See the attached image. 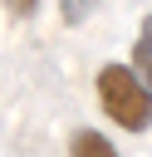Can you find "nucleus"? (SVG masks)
<instances>
[{"instance_id": "f257e3e1", "label": "nucleus", "mask_w": 152, "mask_h": 157, "mask_svg": "<svg viewBox=\"0 0 152 157\" xmlns=\"http://www.w3.org/2000/svg\"><path fill=\"white\" fill-rule=\"evenodd\" d=\"M98 108L123 132H147L152 128V83L132 64H103L98 69Z\"/></svg>"}, {"instance_id": "f03ea898", "label": "nucleus", "mask_w": 152, "mask_h": 157, "mask_svg": "<svg viewBox=\"0 0 152 157\" xmlns=\"http://www.w3.org/2000/svg\"><path fill=\"white\" fill-rule=\"evenodd\" d=\"M69 157H118V147L98 132V128H78L69 137Z\"/></svg>"}, {"instance_id": "7ed1b4c3", "label": "nucleus", "mask_w": 152, "mask_h": 157, "mask_svg": "<svg viewBox=\"0 0 152 157\" xmlns=\"http://www.w3.org/2000/svg\"><path fill=\"white\" fill-rule=\"evenodd\" d=\"M132 69L152 83V10L142 15V25H137V39H132Z\"/></svg>"}, {"instance_id": "20e7f679", "label": "nucleus", "mask_w": 152, "mask_h": 157, "mask_svg": "<svg viewBox=\"0 0 152 157\" xmlns=\"http://www.w3.org/2000/svg\"><path fill=\"white\" fill-rule=\"evenodd\" d=\"M93 5H98V0H59V20H64L69 29H78V25L93 15Z\"/></svg>"}, {"instance_id": "39448f33", "label": "nucleus", "mask_w": 152, "mask_h": 157, "mask_svg": "<svg viewBox=\"0 0 152 157\" xmlns=\"http://www.w3.org/2000/svg\"><path fill=\"white\" fill-rule=\"evenodd\" d=\"M5 10H10L15 20H29V15L39 10V0H5Z\"/></svg>"}]
</instances>
